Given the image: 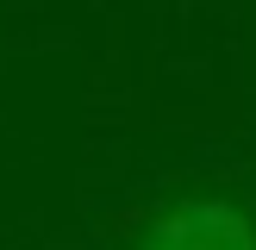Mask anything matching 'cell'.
Listing matches in <instances>:
<instances>
[{"label": "cell", "instance_id": "cell-1", "mask_svg": "<svg viewBox=\"0 0 256 250\" xmlns=\"http://www.w3.org/2000/svg\"><path fill=\"white\" fill-rule=\"evenodd\" d=\"M144 250H256V225L232 200H175L156 225L144 232Z\"/></svg>", "mask_w": 256, "mask_h": 250}]
</instances>
